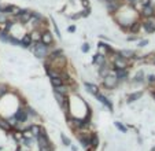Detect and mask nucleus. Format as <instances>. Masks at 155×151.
Masks as SVG:
<instances>
[{
  "label": "nucleus",
  "mask_w": 155,
  "mask_h": 151,
  "mask_svg": "<svg viewBox=\"0 0 155 151\" xmlns=\"http://www.w3.org/2000/svg\"><path fill=\"white\" fill-rule=\"evenodd\" d=\"M141 29H143V22H141V21H139V19H136L135 22H133V24L129 26L128 32L132 33V35H137V33H139Z\"/></svg>",
  "instance_id": "nucleus-16"
},
{
  "label": "nucleus",
  "mask_w": 155,
  "mask_h": 151,
  "mask_svg": "<svg viewBox=\"0 0 155 151\" xmlns=\"http://www.w3.org/2000/svg\"><path fill=\"white\" fill-rule=\"evenodd\" d=\"M69 88H70V85H66V84H63V85H60V87L54 88V91H56V92H59V93H63V95L69 96Z\"/></svg>",
  "instance_id": "nucleus-23"
},
{
  "label": "nucleus",
  "mask_w": 155,
  "mask_h": 151,
  "mask_svg": "<svg viewBox=\"0 0 155 151\" xmlns=\"http://www.w3.org/2000/svg\"><path fill=\"white\" fill-rule=\"evenodd\" d=\"M76 30H77V28L74 26V25H72V26H69V28H67V32L69 33H74Z\"/></svg>",
  "instance_id": "nucleus-36"
},
{
  "label": "nucleus",
  "mask_w": 155,
  "mask_h": 151,
  "mask_svg": "<svg viewBox=\"0 0 155 151\" xmlns=\"http://www.w3.org/2000/svg\"><path fill=\"white\" fill-rule=\"evenodd\" d=\"M137 39V36H136V35H133V36H128V41H132V40H136Z\"/></svg>",
  "instance_id": "nucleus-38"
},
{
  "label": "nucleus",
  "mask_w": 155,
  "mask_h": 151,
  "mask_svg": "<svg viewBox=\"0 0 155 151\" xmlns=\"http://www.w3.org/2000/svg\"><path fill=\"white\" fill-rule=\"evenodd\" d=\"M81 15H83V18H85V17H89V15H91V7L84 8L83 11H81Z\"/></svg>",
  "instance_id": "nucleus-33"
},
{
  "label": "nucleus",
  "mask_w": 155,
  "mask_h": 151,
  "mask_svg": "<svg viewBox=\"0 0 155 151\" xmlns=\"http://www.w3.org/2000/svg\"><path fill=\"white\" fill-rule=\"evenodd\" d=\"M41 33H43V30H40V29H33L32 32H30V35H32V39L34 43H37V41H41Z\"/></svg>",
  "instance_id": "nucleus-22"
},
{
  "label": "nucleus",
  "mask_w": 155,
  "mask_h": 151,
  "mask_svg": "<svg viewBox=\"0 0 155 151\" xmlns=\"http://www.w3.org/2000/svg\"><path fill=\"white\" fill-rule=\"evenodd\" d=\"M50 83H51V85L54 88H56V87H60V85H63L65 84V81L60 77H54V78H50Z\"/></svg>",
  "instance_id": "nucleus-24"
},
{
  "label": "nucleus",
  "mask_w": 155,
  "mask_h": 151,
  "mask_svg": "<svg viewBox=\"0 0 155 151\" xmlns=\"http://www.w3.org/2000/svg\"><path fill=\"white\" fill-rule=\"evenodd\" d=\"M144 96V91L140 89V91H136V92H132L128 95V103H135V102H139V100L143 99Z\"/></svg>",
  "instance_id": "nucleus-14"
},
{
  "label": "nucleus",
  "mask_w": 155,
  "mask_h": 151,
  "mask_svg": "<svg viewBox=\"0 0 155 151\" xmlns=\"http://www.w3.org/2000/svg\"><path fill=\"white\" fill-rule=\"evenodd\" d=\"M150 43L147 39H143V40H140L139 43H137V47L139 48H144V47H147V44Z\"/></svg>",
  "instance_id": "nucleus-32"
},
{
  "label": "nucleus",
  "mask_w": 155,
  "mask_h": 151,
  "mask_svg": "<svg viewBox=\"0 0 155 151\" xmlns=\"http://www.w3.org/2000/svg\"><path fill=\"white\" fill-rule=\"evenodd\" d=\"M33 44H34V41H33L30 33H25L24 36L21 37V47L25 48V50H26V48H32Z\"/></svg>",
  "instance_id": "nucleus-12"
},
{
  "label": "nucleus",
  "mask_w": 155,
  "mask_h": 151,
  "mask_svg": "<svg viewBox=\"0 0 155 151\" xmlns=\"http://www.w3.org/2000/svg\"><path fill=\"white\" fill-rule=\"evenodd\" d=\"M136 1H139V0H123V3L128 4V6H133Z\"/></svg>",
  "instance_id": "nucleus-35"
},
{
  "label": "nucleus",
  "mask_w": 155,
  "mask_h": 151,
  "mask_svg": "<svg viewBox=\"0 0 155 151\" xmlns=\"http://www.w3.org/2000/svg\"><path fill=\"white\" fill-rule=\"evenodd\" d=\"M41 41L51 47L52 44H54V41H55V40H54V35H52L48 29H45V30H43V33H41Z\"/></svg>",
  "instance_id": "nucleus-13"
},
{
  "label": "nucleus",
  "mask_w": 155,
  "mask_h": 151,
  "mask_svg": "<svg viewBox=\"0 0 155 151\" xmlns=\"http://www.w3.org/2000/svg\"><path fill=\"white\" fill-rule=\"evenodd\" d=\"M32 17H33V11H32V10L25 8V10H22V12H21L19 15L15 17V19L18 21V24L28 25L29 22H30V19H32Z\"/></svg>",
  "instance_id": "nucleus-5"
},
{
  "label": "nucleus",
  "mask_w": 155,
  "mask_h": 151,
  "mask_svg": "<svg viewBox=\"0 0 155 151\" xmlns=\"http://www.w3.org/2000/svg\"><path fill=\"white\" fill-rule=\"evenodd\" d=\"M143 29L147 33H155V15L148 17V18H144L143 21Z\"/></svg>",
  "instance_id": "nucleus-6"
},
{
  "label": "nucleus",
  "mask_w": 155,
  "mask_h": 151,
  "mask_svg": "<svg viewBox=\"0 0 155 151\" xmlns=\"http://www.w3.org/2000/svg\"><path fill=\"white\" fill-rule=\"evenodd\" d=\"M81 6L84 8H88V7H91V3H89V0H81Z\"/></svg>",
  "instance_id": "nucleus-34"
},
{
  "label": "nucleus",
  "mask_w": 155,
  "mask_h": 151,
  "mask_svg": "<svg viewBox=\"0 0 155 151\" xmlns=\"http://www.w3.org/2000/svg\"><path fill=\"white\" fill-rule=\"evenodd\" d=\"M21 12H22V8H21V7H18V6H11V12H10V14H11V17H14V18H15V17L19 15Z\"/></svg>",
  "instance_id": "nucleus-26"
},
{
  "label": "nucleus",
  "mask_w": 155,
  "mask_h": 151,
  "mask_svg": "<svg viewBox=\"0 0 155 151\" xmlns=\"http://www.w3.org/2000/svg\"><path fill=\"white\" fill-rule=\"evenodd\" d=\"M51 21H52V28H54V30H55V35L58 36V39H62V35H60L59 26H58V24H56L55 18H54V17H51Z\"/></svg>",
  "instance_id": "nucleus-25"
},
{
  "label": "nucleus",
  "mask_w": 155,
  "mask_h": 151,
  "mask_svg": "<svg viewBox=\"0 0 155 151\" xmlns=\"http://www.w3.org/2000/svg\"><path fill=\"white\" fill-rule=\"evenodd\" d=\"M72 151H77V147H76V146H72Z\"/></svg>",
  "instance_id": "nucleus-40"
},
{
  "label": "nucleus",
  "mask_w": 155,
  "mask_h": 151,
  "mask_svg": "<svg viewBox=\"0 0 155 151\" xmlns=\"http://www.w3.org/2000/svg\"><path fill=\"white\" fill-rule=\"evenodd\" d=\"M60 139H62V142H63L65 146H70V144H72L70 139H69V137H67L66 135H65V133H60Z\"/></svg>",
  "instance_id": "nucleus-31"
},
{
  "label": "nucleus",
  "mask_w": 155,
  "mask_h": 151,
  "mask_svg": "<svg viewBox=\"0 0 155 151\" xmlns=\"http://www.w3.org/2000/svg\"><path fill=\"white\" fill-rule=\"evenodd\" d=\"M32 52L37 59L45 60L48 56H50V54H51V47L47 45V44H44L43 41H37V43L33 44Z\"/></svg>",
  "instance_id": "nucleus-1"
},
{
  "label": "nucleus",
  "mask_w": 155,
  "mask_h": 151,
  "mask_svg": "<svg viewBox=\"0 0 155 151\" xmlns=\"http://www.w3.org/2000/svg\"><path fill=\"white\" fill-rule=\"evenodd\" d=\"M119 55H122L123 58H126V59H133L136 58V52L133 50H128V48H122V50H119Z\"/></svg>",
  "instance_id": "nucleus-18"
},
{
  "label": "nucleus",
  "mask_w": 155,
  "mask_h": 151,
  "mask_svg": "<svg viewBox=\"0 0 155 151\" xmlns=\"http://www.w3.org/2000/svg\"><path fill=\"white\" fill-rule=\"evenodd\" d=\"M114 125H116V127L118 128V129H119L121 132H122V133H126V132H128L126 127H125V125H123L122 122H119V121H116V122H114Z\"/></svg>",
  "instance_id": "nucleus-28"
},
{
  "label": "nucleus",
  "mask_w": 155,
  "mask_h": 151,
  "mask_svg": "<svg viewBox=\"0 0 155 151\" xmlns=\"http://www.w3.org/2000/svg\"><path fill=\"white\" fill-rule=\"evenodd\" d=\"M147 83L150 84V85H155V73L147 74Z\"/></svg>",
  "instance_id": "nucleus-30"
},
{
  "label": "nucleus",
  "mask_w": 155,
  "mask_h": 151,
  "mask_svg": "<svg viewBox=\"0 0 155 151\" xmlns=\"http://www.w3.org/2000/svg\"><path fill=\"white\" fill-rule=\"evenodd\" d=\"M14 115H15V118L18 119V121H21V122H26L29 119V115H28V111H26V107H25V106L17 109V111L14 113Z\"/></svg>",
  "instance_id": "nucleus-11"
},
{
  "label": "nucleus",
  "mask_w": 155,
  "mask_h": 151,
  "mask_svg": "<svg viewBox=\"0 0 155 151\" xmlns=\"http://www.w3.org/2000/svg\"><path fill=\"white\" fill-rule=\"evenodd\" d=\"M7 93H8V87L6 84H0V99L4 98Z\"/></svg>",
  "instance_id": "nucleus-27"
},
{
  "label": "nucleus",
  "mask_w": 155,
  "mask_h": 151,
  "mask_svg": "<svg viewBox=\"0 0 155 151\" xmlns=\"http://www.w3.org/2000/svg\"><path fill=\"white\" fill-rule=\"evenodd\" d=\"M54 148H52V146H48V147H41L40 148V151H52Z\"/></svg>",
  "instance_id": "nucleus-37"
},
{
  "label": "nucleus",
  "mask_w": 155,
  "mask_h": 151,
  "mask_svg": "<svg viewBox=\"0 0 155 151\" xmlns=\"http://www.w3.org/2000/svg\"><path fill=\"white\" fill-rule=\"evenodd\" d=\"M144 83H147V76H146L143 69H140V70H137L136 74L133 76V78H132V81H131V85L139 87V85H143Z\"/></svg>",
  "instance_id": "nucleus-4"
},
{
  "label": "nucleus",
  "mask_w": 155,
  "mask_h": 151,
  "mask_svg": "<svg viewBox=\"0 0 155 151\" xmlns=\"http://www.w3.org/2000/svg\"><path fill=\"white\" fill-rule=\"evenodd\" d=\"M113 70H114V69H113V63H108V62H106L103 66L98 68V76H99L100 78H104L106 76L111 74Z\"/></svg>",
  "instance_id": "nucleus-7"
},
{
  "label": "nucleus",
  "mask_w": 155,
  "mask_h": 151,
  "mask_svg": "<svg viewBox=\"0 0 155 151\" xmlns=\"http://www.w3.org/2000/svg\"><path fill=\"white\" fill-rule=\"evenodd\" d=\"M119 84L121 83H119V80L116 76V73H111V74L106 76L104 78H102V85H103V88L108 89V91H113V89L118 88Z\"/></svg>",
  "instance_id": "nucleus-2"
},
{
  "label": "nucleus",
  "mask_w": 155,
  "mask_h": 151,
  "mask_svg": "<svg viewBox=\"0 0 155 151\" xmlns=\"http://www.w3.org/2000/svg\"><path fill=\"white\" fill-rule=\"evenodd\" d=\"M11 125L8 122V119L3 118V117H0V129H3V131H11Z\"/></svg>",
  "instance_id": "nucleus-21"
},
{
  "label": "nucleus",
  "mask_w": 155,
  "mask_h": 151,
  "mask_svg": "<svg viewBox=\"0 0 155 151\" xmlns=\"http://www.w3.org/2000/svg\"><path fill=\"white\" fill-rule=\"evenodd\" d=\"M151 63H152V65H154V66H155V54H154V55H152V59H151Z\"/></svg>",
  "instance_id": "nucleus-39"
},
{
  "label": "nucleus",
  "mask_w": 155,
  "mask_h": 151,
  "mask_svg": "<svg viewBox=\"0 0 155 151\" xmlns=\"http://www.w3.org/2000/svg\"><path fill=\"white\" fill-rule=\"evenodd\" d=\"M152 15H155V6L152 3L144 4L143 8H141V11H140V17L148 18V17H152Z\"/></svg>",
  "instance_id": "nucleus-8"
},
{
  "label": "nucleus",
  "mask_w": 155,
  "mask_h": 151,
  "mask_svg": "<svg viewBox=\"0 0 155 151\" xmlns=\"http://www.w3.org/2000/svg\"><path fill=\"white\" fill-rule=\"evenodd\" d=\"M113 69L114 70H123V69H129L131 66V59H126V58H123L122 55H117L114 56V59H113Z\"/></svg>",
  "instance_id": "nucleus-3"
},
{
  "label": "nucleus",
  "mask_w": 155,
  "mask_h": 151,
  "mask_svg": "<svg viewBox=\"0 0 155 151\" xmlns=\"http://www.w3.org/2000/svg\"><path fill=\"white\" fill-rule=\"evenodd\" d=\"M89 144L92 148H98L99 147V135L96 132H92L89 136Z\"/></svg>",
  "instance_id": "nucleus-19"
},
{
  "label": "nucleus",
  "mask_w": 155,
  "mask_h": 151,
  "mask_svg": "<svg viewBox=\"0 0 155 151\" xmlns=\"http://www.w3.org/2000/svg\"><path fill=\"white\" fill-rule=\"evenodd\" d=\"M114 73H116V76L118 77L119 83H125V81H128V78H129V70H128V69H123V70H114Z\"/></svg>",
  "instance_id": "nucleus-17"
},
{
  "label": "nucleus",
  "mask_w": 155,
  "mask_h": 151,
  "mask_svg": "<svg viewBox=\"0 0 155 151\" xmlns=\"http://www.w3.org/2000/svg\"><path fill=\"white\" fill-rule=\"evenodd\" d=\"M29 131L32 132L34 137H37V136H39L40 133H41V131H43V128L40 127L39 124H32V125L29 127Z\"/></svg>",
  "instance_id": "nucleus-20"
},
{
  "label": "nucleus",
  "mask_w": 155,
  "mask_h": 151,
  "mask_svg": "<svg viewBox=\"0 0 155 151\" xmlns=\"http://www.w3.org/2000/svg\"><path fill=\"white\" fill-rule=\"evenodd\" d=\"M96 99L99 100V103H102L104 106V107H107L110 111H114V106H113V102H111V99H108L106 95H103V93H98V95L95 96Z\"/></svg>",
  "instance_id": "nucleus-9"
},
{
  "label": "nucleus",
  "mask_w": 155,
  "mask_h": 151,
  "mask_svg": "<svg viewBox=\"0 0 155 151\" xmlns=\"http://www.w3.org/2000/svg\"><path fill=\"white\" fill-rule=\"evenodd\" d=\"M106 62H107V56L103 55V54H99V52H98V54H95V55H93V58H92V65H93L96 69L100 68V66H103Z\"/></svg>",
  "instance_id": "nucleus-10"
},
{
  "label": "nucleus",
  "mask_w": 155,
  "mask_h": 151,
  "mask_svg": "<svg viewBox=\"0 0 155 151\" xmlns=\"http://www.w3.org/2000/svg\"><path fill=\"white\" fill-rule=\"evenodd\" d=\"M84 87H85V91L88 93H91L92 96H96L99 93V87L96 85V84H92L89 81H84Z\"/></svg>",
  "instance_id": "nucleus-15"
},
{
  "label": "nucleus",
  "mask_w": 155,
  "mask_h": 151,
  "mask_svg": "<svg viewBox=\"0 0 155 151\" xmlns=\"http://www.w3.org/2000/svg\"><path fill=\"white\" fill-rule=\"evenodd\" d=\"M89 51H91V44L84 43L83 45H81V52H83V54H88Z\"/></svg>",
  "instance_id": "nucleus-29"
}]
</instances>
